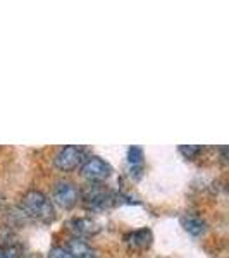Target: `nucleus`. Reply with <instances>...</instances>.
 <instances>
[{
	"label": "nucleus",
	"instance_id": "9b49d317",
	"mask_svg": "<svg viewBox=\"0 0 229 258\" xmlns=\"http://www.w3.org/2000/svg\"><path fill=\"white\" fill-rule=\"evenodd\" d=\"M0 258H19V248L12 244L0 246Z\"/></svg>",
	"mask_w": 229,
	"mask_h": 258
},
{
	"label": "nucleus",
	"instance_id": "0eeeda50",
	"mask_svg": "<svg viewBox=\"0 0 229 258\" xmlns=\"http://www.w3.org/2000/svg\"><path fill=\"white\" fill-rule=\"evenodd\" d=\"M143 150L140 147H130L128 148V164H130V174L131 177L140 179L143 176Z\"/></svg>",
	"mask_w": 229,
	"mask_h": 258
},
{
	"label": "nucleus",
	"instance_id": "9d476101",
	"mask_svg": "<svg viewBox=\"0 0 229 258\" xmlns=\"http://www.w3.org/2000/svg\"><path fill=\"white\" fill-rule=\"evenodd\" d=\"M69 227L73 232H76L78 236H91L98 231L97 224L90 219H85V217H80V219H73L69 222Z\"/></svg>",
	"mask_w": 229,
	"mask_h": 258
},
{
	"label": "nucleus",
	"instance_id": "f8f14e48",
	"mask_svg": "<svg viewBox=\"0 0 229 258\" xmlns=\"http://www.w3.org/2000/svg\"><path fill=\"white\" fill-rule=\"evenodd\" d=\"M180 152L186 159H193L197 153L202 152V147H197V145H183V147H180Z\"/></svg>",
	"mask_w": 229,
	"mask_h": 258
},
{
	"label": "nucleus",
	"instance_id": "39448f33",
	"mask_svg": "<svg viewBox=\"0 0 229 258\" xmlns=\"http://www.w3.org/2000/svg\"><path fill=\"white\" fill-rule=\"evenodd\" d=\"M83 160V150L80 147H74V145H69V147H64L59 150V153L53 159V164H55L57 169L64 170H73L76 169L78 165L81 164Z\"/></svg>",
	"mask_w": 229,
	"mask_h": 258
},
{
	"label": "nucleus",
	"instance_id": "1a4fd4ad",
	"mask_svg": "<svg viewBox=\"0 0 229 258\" xmlns=\"http://www.w3.org/2000/svg\"><path fill=\"white\" fill-rule=\"evenodd\" d=\"M181 226L185 229L188 234L195 236V238H198V236H202L203 232H205L207 229V224L203 222L202 219L197 217V215H183L181 217Z\"/></svg>",
	"mask_w": 229,
	"mask_h": 258
},
{
	"label": "nucleus",
	"instance_id": "f257e3e1",
	"mask_svg": "<svg viewBox=\"0 0 229 258\" xmlns=\"http://www.w3.org/2000/svg\"><path fill=\"white\" fill-rule=\"evenodd\" d=\"M21 210L31 219L41 220V222H50L55 217L53 203L50 202L47 195H43L38 189H31L21 198Z\"/></svg>",
	"mask_w": 229,
	"mask_h": 258
},
{
	"label": "nucleus",
	"instance_id": "6e6552de",
	"mask_svg": "<svg viewBox=\"0 0 229 258\" xmlns=\"http://www.w3.org/2000/svg\"><path fill=\"white\" fill-rule=\"evenodd\" d=\"M68 249L71 255H73V258H98L97 251H95L86 241H83L80 238L71 239L68 244Z\"/></svg>",
	"mask_w": 229,
	"mask_h": 258
},
{
	"label": "nucleus",
	"instance_id": "4468645a",
	"mask_svg": "<svg viewBox=\"0 0 229 258\" xmlns=\"http://www.w3.org/2000/svg\"><path fill=\"white\" fill-rule=\"evenodd\" d=\"M2 202H4V197H2V195H0V205H2Z\"/></svg>",
	"mask_w": 229,
	"mask_h": 258
},
{
	"label": "nucleus",
	"instance_id": "20e7f679",
	"mask_svg": "<svg viewBox=\"0 0 229 258\" xmlns=\"http://www.w3.org/2000/svg\"><path fill=\"white\" fill-rule=\"evenodd\" d=\"M52 198L61 209H73L80 200V191L69 181H59L53 186Z\"/></svg>",
	"mask_w": 229,
	"mask_h": 258
},
{
	"label": "nucleus",
	"instance_id": "423d86ee",
	"mask_svg": "<svg viewBox=\"0 0 229 258\" xmlns=\"http://www.w3.org/2000/svg\"><path fill=\"white\" fill-rule=\"evenodd\" d=\"M153 241V236H152V231L150 229H136V231H131L124 236V243L128 244L130 248L133 249H145L152 244Z\"/></svg>",
	"mask_w": 229,
	"mask_h": 258
},
{
	"label": "nucleus",
	"instance_id": "7ed1b4c3",
	"mask_svg": "<svg viewBox=\"0 0 229 258\" xmlns=\"http://www.w3.org/2000/svg\"><path fill=\"white\" fill-rule=\"evenodd\" d=\"M112 174V167L103 159L97 155L88 157L81 165V176L88 179L90 182H100L109 179Z\"/></svg>",
	"mask_w": 229,
	"mask_h": 258
},
{
	"label": "nucleus",
	"instance_id": "ddd939ff",
	"mask_svg": "<svg viewBox=\"0 0 229 258\" xmlns=\"http://www.w3.org/2000/svg\"><path fill=\"white\" fill-rule=\"evenodd\" d=\"M48 258H73V255L69 253L68 248H62V246H55L48 251Z\"/></svg>",
	"mask_w": 229,
	"mask_h": 258
},
{
	"label": "nucleus",
	"instance_id": "f03ea898",
	"mask_svg": "<svg viewBox=\"0 0 229 258\" xmlns=\"http://www.w3.org/2000/svg\"><path fill=\"white\" fill-rule=\"evenodd\" d=\"M85 205L91 210H105L114 205L116 197L100 184H90L83 193Z\"/></svg>",
	"mask_w": 229,
	"mask_h": 258
}]
</instances>
